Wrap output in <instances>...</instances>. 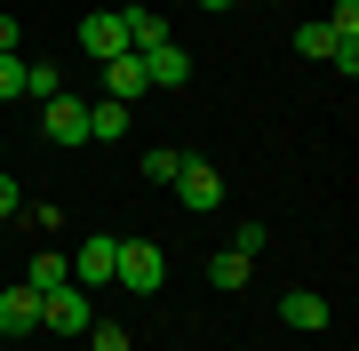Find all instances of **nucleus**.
Listing matches in <instances>:
<instances>
[{
  "label": "nucleus",
  "mask_w": 359,
  "mask_h": 351,
  "mask_svg": "<svg viewBox=\"0 0 359 351\" xmlns=\"http://www.w3.org/2000/svg\"><path fill=\"white\" fill-rule=\"evenodd\" d=\"M88 319H96V303H88L80 280H65V287L40 296V327H56V336H88Z\"/></svg>",
  "instance_id": "2"
},
{
  "label": "nucleus",
  "mask_w": 359,
  "mask_h": 351,
  "mask_svg": "<svg viewBox=\"0 0 359 351\" xmlns=\"http://www.w3.org/2000/svg\"><path fill=\"white\" fill-rule=\"evenodd\" d=\"M280 319L311 336V327H327V296H311V287H287V296H280Z\"/></svg>",
  "instance_id": "11"
},
{
  "label": "nucleus",
  "mask_w": 359,
  "mask_h": 351,
  "mask_svg": "<svg viewBox=\"0 0 359 351\" xmlns=\"http://www.w3.org/2000/svg\"><path fill=\"white\" fill-rule=\"evenodd\" d=\"M16 40H25V25H16V16H0V56H25Z\"/></svg>",
  "instance_id": "22"
},
{
  "label": "nucleus",
  "mask_w": 359,
  "mask_h": 351,
  "mask_svg": "<svg viewBox=\"0 0 359 351\" xmlns=\"http://www.w3.org/2000/svg\"><path fill=\"white\" fill-rule=\"evenodd\" d=\"M200 8H208V16H224V8H231V0H200Z\"/></svg>",
  "instance_id": "23"
},
{
  "label": "nucleus",
  "mask_w": 359,
  "mask_h": 351,
  "mask_svg": "<svg viewBox=\"0 0 359 351\" xmlns=\"http://www.w3.org/2000/svg\"><path fill=\"white\" fill-rule=\"evenodd\" d=\"M120 48H128V32H120V8H96V16H80V56H88V64H112Z\"/></svg>",
  "instance_id": "4"
},
{
  "label": "nucleus",
  "mask_w": 359,
  "mask_h": 351,
  "mask_svg": "<svg viewBox=\"0 0 359 351\" xmlns=\"http://www.w3.org/2000/svg\"><path fill=\"white\" fill-rule=\"evenodd\" d=\"M40 327V287H0V343H16V336H32Z\"/></svg>",
  "instance_id": "6"
},
{
  "label": "nucleus",
  "mask_w": 359,
  "mask_h": 351,
  "mask_svg": "<svg viewBox=\"0 0 359 351\" xmlns=\"http://www.w3.org/2000/svg\"><path fill=\"white\" fill-rule=\"evenodd\" d=\"M40 128H48V144H88V104H80V96H48V104H40Z\"/></svg>",
  "instance_id": "5"
},
{
  "label": "nucleus",
  "mask_w": 359,
  "mask_h": 351,
  "mask_svg": "<svg viewBox=\"0 0 359 351\" xmlns=\"http://www.w3.org/2000/svg\"><path fill=\"white\" fill-rule=\"evenodd\" d=\"M295 48H304V56H320V64H327V56H335V32H327V25H304V32H295Z\"/></svg>",
  "instance_id": "19"
},
{
  "label": "nucleus",
  "mask_w": 359,
  "mask_h": 351,
  "mask_svg": "<svg viewBox=\"0 0 359 351\" xmlns=\"http://www.w3.org/2000/svg\"><path fill=\"white\" fill-rule=\"evenodd\" d=\"M65 263H72V280L96 296V287L112 280V240H80V256H65Z\"/></svg>",
  "instance_id": "9"
},
{
  "label": "nucleus",
  "mask_w": 359,
  "mask_h": 351,
  "mask_svg": "<svg viewBox=\"0 0 359 351\" xmlns=\"http://www.w3.org/2000/svg\"><path fill=\"white\" fill-rule=\"evenodd\" d=\"M120 32H128V48L144 56V48L168 40V16H160V8H120Z\"/></svg>",
  "instance_id": "12"
},
{
  "label": "nucleus",
  "mask_w": 359,
  "mask_h": 351,
  "mask_svg": "<svg viewBox=\"0 0 359 351\" xmlns=\"http://www.w3.org/2000/svg\"><path fill=\"white\" fill-rule=\"evenodd\" d=\"M65 280H72V263L56 256V247H40V256L25 263V287H40V296H48V287H65Z\"/></svg>",
  "instance_id": "14"
},
{
  "label": "nucleus",
  "mask_w": 359,
  "mask_h": 351,
  "mask_svg": "<svg viewBox=\"0 0 359 351\" xmlns=\"http://www.w3.org/2000/svg\"><path fill=\"white\" fill-rule=\"evenodd\" d=\"M208 287H224V296H231V287H248V256H231V247H224V256H208Z\"/></svg>",
  "instance_id": "15"
},
{
  "label": "nucleus",
  "mask_w": 359,
  "mask_h": 351,
  "mask_svg": "<svg viewBox=\"0 0 359 351\" xmlns=\"http://www.w3.org/2000/svg\"><path fill=\"white\" fill-rule=\"evenodd\" d=\"M176 200H184L192 216H216V200H224V176L208 168V160H192V152H184V168H176Z\"/></svg>",
  "instance_id": "3"
},
{
  "label": "nucleus",
  "mask_w": 359,
  "mask_h": 351,
  "mask_svg": "<svg viewBox=\"0 0 359 351\" xmlns=\"http://www.w3.org/2000/svg\"><path fill=\"white\" fill-rule=\"evenodd\" d=\"M128 112H136V104L96 96V104H88V144H120V136H128Z\"/></svg>",
  "instance_id": "10"
},
{
  "label": "nucleus",
  "mask_w": 359,
  "mask_h": 351,
  "mask_svg": "<svg viewBox=\"0 0 359 351\" xmlns=\"http://www.w3.org/2000/svg\"><path fill=\"white\" fill-rule=\"evenodd\" d=\"M88 351H128V327L120 319H88Z\"/></svg>",
  "instance_id": "17"
},
{
  "label": "nucleus",
  "mask_w": 359,
  "mask_h": 351,
  "mask_svg": "<svg viewBox=\"0 0 359 351\" xmlns=\"http://www.w3.org/2000/svg\"><path fill=\"white\" fill-rule=\"evenodd\" d=\"M8 216H25V192H16V176H0V223Z\"/></svg>",
  "instance_id": "21"
},
{
  "label": "nucleus",
  "mask_w": 359,
  "mask_h": 351,
  "mask_svg": "<svg viewBox=\"0 0 359 351\" xmlns=\"http://www.w3.org/2000/svg\"><path fill=\"white\" fill-rule=\"evenodd\" d=\"M112 280L128 287V296H160V280H168V256L152 240H112Z\"/></svg>",
  "instance_id": "1"
},
{
  "label": "nucleus",
  "mask_w": 359,
  "mask_h": 351,
  "mask_svg": "<svg viewBox=\"0 0 359 351\" xmlns=\"http://www.w3.org/2000/svg\"><path fill=\"white\" fill-rule=\"evenodd\" d=\"M176 168H184V152H168V144L144 152V176H152V184H176Z\"/></svg>",
  "instance_id": "16"
},
{
  "label": "nucleus",
  "mask_w": 359,
  "mask_h": 351,
  "mask_svg": "<svg viewBox=\"0 0 359 351\" xmlns=\"http://www.w3.org/2000/svg\"><path fill=\"white\" fill-rule=\"evenodd\" d=\"M144 80H152V88H184V80H192V56H184L176 40H160V48H144Z\"/></svg>",
  "instance_id": "8"
},
{
  "label": "nucleus",
  "mask_w": 359,
  "mask_h": 351,
  "mask_svg": "<svg viewBox=\"0 0 359 351\" xmlns=\"http://www.w3.org/2000/svg\"><path fill=\"white\" fill-rule=\"evenodd\" d=\"M264 247H271V232H264V223H240V232H231V256H248V263H256Z\"/></svg>",
  "instance_id": "18"
},
{
  "label": "nucleus",
  "mask_w": 359,
  "mask_h": 351,
  "mask_svg": "<svg viewBox=\"0 0 359 351\" xmlns=\"http://www.w3.org/2000/svg\"><path fill=\"white\" fill-rule=\"evenodd\" d=\"M8 96H25V56H0V104Z\"/></svg>",
  "instance_id": "20"
},
{
  "label": "nucleus",
  "mask_w": 359,
  "mask_h": 351,
  "mask_svg": "<svg viewBox=\"0 0 359 351\" xmlns=\"http://www.w3.org/2000/svg\"><path fill=\"white\" fill-rule=\"evenodd\" d=\"M25 96H32V104L65 96V64H48V56H25Z\"/></svg>",
  "instance_id": "13"
},
{
  "label": "nucleus",
  "mask_w": 359,
  "mask_h": 351,
  "mask_svg": "<svg viewBox=\"0 0 359 351\" xmlns=\"http://www.w3.org/2000/svg\"><path fill=\"white\" fill-rule=\"evenodd\" d=\"M104 96H120V104H136V96H152V80H144V56L120 48L112 64H104Z\"/></svg>",
  "instance_id": "7"
}]
</instances>
